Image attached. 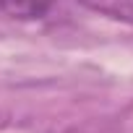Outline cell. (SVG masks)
Masks as SVG:
<instances>
[{
  "mask_svg": "<svg viewBox=\"0 0 133 133\" xmlns=\"http://www.w3.org/2000/svg\"><path fill=\"white\" fill-rule=\"evenodd\" d=\"M57 0H0V13L16 21H39L44 18Z\"/></svg>",
  "mask_w": 133,
  "mask_h": 133,
  "instance_id": "6da1fadb",
  "label": "cell"
},
{
  "mask_svg": "<svg viewBox=\"0 0 133 133\" xmlns=\"http://www.w3.org/2000/svg\"><path fill=\"white\" fill-rule=\"evenodd\" d=\"M78 3L99 16H107L112 21H123V24L133 26V0H78Z\"/></svg>",
  "mask_w": 133,
  "mask_h": 133,
  "instance_id": "7a4b0ae2",
  "label": "cell"
}]
</instances>
